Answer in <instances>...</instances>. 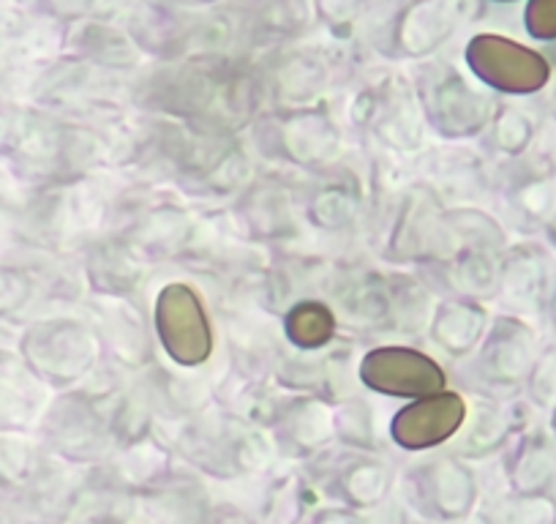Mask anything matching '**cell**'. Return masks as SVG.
<instances>
[{"instance_id": "3", "label": "cell", "mask_w": 556, "mask_h": 524, "mask_svg": "<svg viewBox=\"0 0 556 524\" xmlns=\"http://www.w3.org/2000/svg\"><path fill=\"white\" fill-rule=\"evenodd\" d=\"M361 379L377 394L399 399H424L440 394L447 374L431 355L412 347H377L361 361Z\"/></svg>"}, {"instance_id": "7", "label": "cell", "mask_w": 556, "mask_h": 524, "mask_svg": "<svg viewBox=\"0 0 556 524\" xmlns=\"http://www.w3.org/2000/svg\"><path fill=\"white\" fill-rule=\"evenodd\" d=\"M551 235H554V244H556V219H554V229H551Z\"/></svg>"}, {"instance_id": "5", "label": "cell", "mask_w": 556, "mask_h": 524, "mask_svg": "<svg viewBox=\"0 0 556 524\" xmlns=\"http://www.w3.org/2000/svg\"><path fill=\"white\" fill-rule=\"evenodd\" d=\"M287 336L292 345L303 347V350H317V347L328 345L336 334V320L325 303L306 301L298 303L290 314H287Z\"/></svg>"}, {"instance_id": "6", "label": "cell", "mask_w": 556, "mask_h": 524, "mask_svg": "<svg viewBox=\"0 0 556 524\" xmlns=\"http://www.w3.org/2000/svg\"><path fill=\"white\" fill-rule=\"evenodd\" d=\"M523 28L534 41H556V0H527Z\"/></svg>"}, {"instance_id": "2", "label": "cell", "mask_w": 556, "mask_h": 524, "mask_svg": "<svg viewBox=\"0 0 556 524\" xmlns=\"http://www.w3.org/2000/svg\"><path fill=\"white\" fill-rule=\"evenodd\" d=\"M162 347L180 366H200L213 352V328L200 296L189 285H167L156 298Z\"/></svg>"}, {"instance_id": "8", "label": "cell", "mask_w": 556, "mask_h": 524, "mask_svg": "<svg viewBox=\"0 0 556 524\" xmlns=\"http://www.w3.org/2000/svg\"><path fill=\"white\" fill-rule=\"evenodd\" d=\"M494 3H516V0H494Z\"/></svg>"}, {"instance_id": "1", "label": "cell", "mask_w": 556, "mask_h": 524, "mask_svg": "<svg viewBox=\"0 0 556 524\" xmlns=\"http://www.w3.org/2000/svg\"><path fill=\"white\" fill-rule=\"evenodd\" d=\"M475 77L507 96L540 93L551 83V61L543 52L500 34H480L467 45Z\"/></svg>"}, {"instance_id": "4", "label": "cell", "mask_w": 556, "mask_h": 524, "mask_svg": "<svg viewBox=\"0 0 556 524\" xmlns=\"http://www.w3.org/2000/svg\"><path fill=\"white\" fill-rule=\"evenodd\" d=\"M464 419H467V402L456 390L445 388L399 410L390 424V437L406 451H426L451 440L462 429Z\"/></svg>"}]
</instances>
